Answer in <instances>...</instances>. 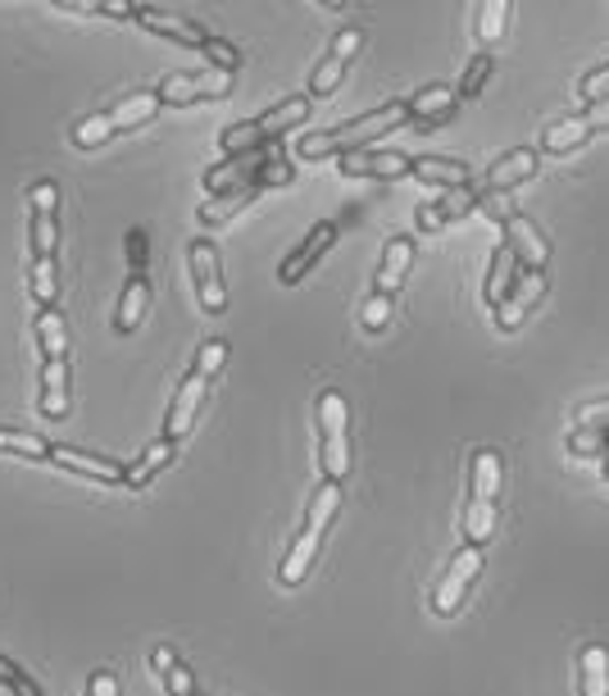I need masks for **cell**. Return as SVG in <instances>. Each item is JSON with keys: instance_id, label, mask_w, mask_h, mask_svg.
<instances>
[{"instance_id": "cell-3", "label": "cell", "mask_w": 609, "mask_h": 696, "mask_svg": "<svg viewBox=\"0 0 609 696\" xmlns=\"http://www.w3.org/2000/svg\"><path fill=\"white\" fill-rule=\"evenodd\" d=\"M319 464L328 483H341L351 474V405L336 387L319 397Z\"/></svg>"}, {"instance_id": "cell-12", "label": "cell", "mask_w": 609, "mask_h": 696, "mask_svg": "<svg viewBox=\"0 0 609 696\" xmlns=\"http://www.w3.org/2000/svg\"><path fill=\"white\" fill-rule=\"evenodd\" d=\"M546 296V274H532V268H523L519 274V283L510 287V296L491 309V319H496V328L501 333H519L523 328V319L537 309V300Z\"/></svg>"}, {"instance_id": "cell-10", "label": "cell", "mask_w": 609, "mask_h": 696, "mask_svg": "<svg viewBox=\"0 0 609 696\" xmlns=\"http://www.w3.org/2000/svg\"><path fill=\"white\" fill-rule=\"evenodd\" d=\"M505 246L514 251V260H519L523 268H532V274H546V264H551V238H546V232L532 223L527 214H519V210L505 214Z\"/></svg>"}, {"instance_id": "cell-20", "label": "cell", "mask_w": 609, "mask_h": 696, "mask_svg": "<svg viewBox=\"0 0 609 696\" xmlns=\"http://www.w3.org/2000/svg\"><path fill=\"white\" fill-rule=\"evenodd\" d=\"M310 109H314V101H310V92H304V96H287V101H278L274 109L255 114V133H259V141H264V146L278 141L287 128H296V124L310 119Z\"/></svg>"}, {"instance_id": "cell-53", "label": "cell", "mask_w": 609, "mask_h": 696, "mask_svg": "<svg viewBox=\"0 0 609 696\" xmlns=\"http://www.w3.org/2000/svg\"><path fill=\"white\" fill-rule=\"evenodd\" d=\"M600 474H605V478H609V451H605V455H600Z\"/></svg>"}, {"instance_id": "cell-30", "label": "cell", "mask_w": 609, "mask_h": 696, "mask_svg": "<svg viewBox=\"0 0 609 696\" xmlns=\"http://www.w3.org/2000/svg\"><path fill=\"white\" fill-rule=\"evenodd\" d=\"M32 333H36V346H42L46 360H68V319L60 315V305L42 309L36 324H32Z\"/></svg>"}, {"instance_id": "cell-33", "label": "cell", "mask_w": 609, "mask_h": 696, "mask_svg": "<svg viewBox=\"0 0 609 696\" xmlns=\"http://www.w3.org/2000/svg\"><path fill=\"white\" fill-rule=\"evenodd\" d=\"M510 14H514L510 0H487V6H478V42H482V51H487L491 42H501V36H505Z\"/></svg>"}, {"instance_id": "cell-47", "label": "cell", "mask_w": 609, "mask_h": 696, "mask_svg": "<svg viewBox=\"0 0 609 696\" xmlns=\"http://www.w3.org/2000/svg\"><path fill=\"white\" fill-rule=\"evenodd\" d=\"M578 87H583V96H587V105H591V101H600V96H609V64H600V68H591V73L583 77V83H578Z\"/></svg>"}, {"instance_id": "cell-16", "label": "cell", "mask_w": 609, "mask_h": 696, "mask_svg": "<svg viewBox=\"0 0 609 696\" xmlns=\"http://www.w3.org/2000/svg\"><path fill=\"white\" fill-rule=\"evenodd\" d=\"M501 487H505V460L496 446H478L469 460V500H496L501 506Z\"/></svg>"}, {"instance_id": "cell-17", "label": "cell", "mask_w": 609, "mask_h": 696, "mask_svg": "<svg viewBox=\"0 0 609 696\" xmlns=\"http://www.w3.org/2000/svg\"><path fill=\"white\" fill-rule=\"evenodd\" d=\"M60 470L68 474H83V478H96V483H114L119 487L124 483V464L119 460H109V455H96V451H78V446H55L51 455Z\"/></svg>"}, {"instance_id": "cell-29", "label": "cell", "mask_w": 609, "mask_h": 696, "mask_svg": "<svg viewBox=\"0 0 609 696\" xmlns=\"http://www.w3.org/2000/svg\"><path fill=\"white\" fill-rule=\"evenodd\" d=\"M414 173L437 187H464L473 182V169L464 160H450V155H414Z\"/></svg>"}, {"instance_id": "cell-43", "label": "cell", "mask_w": 609, "mask_h": 696, "mask_svg": "<svg viewBox=\"0 0 609 696\" xmlns=\"http://www.w3.org/2000/svg\"><path fill=\"white\" fill-rule=\"evenodd\" d=\"M28 201H32V214H55L60 210V182L55 178H42L28 187Z\"/></svg>"}, {"instance_id": "cell-44", "label": "cell", "mask_w": 609, "mask_h": 696, "mask_svg": "<svg viewBox=\"0 0 609 696\" xmlns=\"http://www.w3.org/2000/svg\"><path fill=\"white\" fill-rule=\"evenodd\" d=\"M360 46H364V28L351 23V28H341V32L332 36V51H328V55L341 60V64H351V60L360 55Z\"/></svg>"}, {"instance_id": "cell-14", "label": "cell", "mask_w": 609, "mask_h": 696, "mask_svg": "<svg viewBox=\"0 0 609 696\" xmlns=\"http://www.w3.org/2000/svg\"><path fill=\"white\" fill-rule=\"evenodd\" d=\"M137 23H141L146 32L169 36V42H178V46H192V51H205V42H210V32H205L196 19H182V14H173V10L137 6Z\"/></svg>"}, {"instance_id": "cell-8", "label": "cell", "mask_w": 609, "mask_h": 696, "mask_svg": "<svg viewBox=\"0 0 609 696\" xmlns=\"http://www.w3.org/2000/svg\"><path fill=\"white\" fill-rule=\"evenodd\" d=\"M537 165H542V150L537 146H514V150L501 155V160H491L478 182H482L487 197H510L514 187H523L532 173H537Z\"/></svg>"}, {"instance_id": "cell-50", "label": "cell", "mask_w": 609, "mask_h": 696, "mask_svg": "<svg viewBox=\"0 0 609 696\" xmlns=\"http://www.w3.org/2000/svg\"><path fill=\"white\" fill-rule=\"evenodd\" d=\"M173 665H178V651H173V646H164V642H160L156 651H150V669H156L160 678H164Z\"/></svg>"}, {"instance_id": "cell-24", "label": "cell", "mask_w": 609, "mask_h": 696, "mask_svg": "<svg viewBox=\"0 0 609 696\" xmlns=\"http://www.w3.org/2000/svg\"><path fill=\"white\" fill-rule=\"evenodd\" d=\"M109 119H114V128L119 133H132V128H141V124H150L160 114V92H150V87H141V92H128L114 109H105Z\"/></svg>"}, {"instance_id": "cell-32", "label": "cell", "mask_w": 609, "mask_h": 696, "mask_svg": "<svg viewBox=\"0 0 609 696\" xmlns=\"http://www.w3.org/2000/svg\"><path fill=\"white\" fill-rule=\"evenodd\" d=\"M0 455H23V460H51L55 446L28 429H0Z\"/></svg>"}, {"instance_id": "cell-15", "label": "cell", "mask_w": 609, "mask_h": 696, "mask_svg": "<svg viewBox=\"0 0 609 696\" xmlns=\"http://www.w3.org/2000/svg\"><path fill=\"white\" fill-rule=\"evenodd\" d=\"M405 105H409V119L437 128V124L460 114V92H455V83H428V87H418Z\"/></svg>"}, {"instance_id": "cell-1", "label": "cell", "mask_w": 609, "mask_h": 696, "mask_svg": "<svg viewBox=\"0 0 609 696\" xmlns=\"http://www.w3.org/2000/svg\"><path fill=\"white\" fill-rule=\"evenodd\" d=\"M409 124V105L405 101H387L377 105L373 114H360L351 124H336V128H319V133H304L296 141V155L300 160H323V155H346V150H364L373 146L377 137H387L396 128Z\"/></svg>"}, {"instance_id": "cell-13", "label": "cell", "mask_w": 609, "mask_h": 696, "mask_svg": "<svg viewBox=\"0 0 609 696\" xmlns=\"http://www.w3.org/2000/svg\"><path fill=\"white\" fill-rule=\"evenodd\" d=\"M336 165L346 178H405V173H414V155L364 146V150H346Z\"/></svg>"}, {"instance_id": "cell-36", "label": "cell", "mask_w": 609, "mask_h": 696, "mask_svg": "<svg viewBox=\"0 0 609 696\" xmlns=\"http://www.w3.org/2000/svg\"><path fill=\"white\" fill-rule=\"evenodd\" d=\"M496 73V60H491V51H478L473 60H469V68H464V77L455 83V92H460V101H473V96H482V87H487V77Z\"/></svg>"}, {"instance_id": "cell-35", "label": "cell", "mask_w": 609, "mask_h": 696, "mask_svg": "<svg viewBox=\"0 0 609 696\" xmlns=\"http://www.w3.org/2000/svg\"><path fill=\"white\" fill-rule=\"evenodd\" d=\"M114 133H119V128H114L109 114H87V119L73 124V146H78V150H96V146H105Z\"/></svg>"}, {"instance_id": "cell-27", "label": "cell", "mask_w": 609, "mask_h": 696, "mask_svg": "<svg viewBox=\"0 0 609 696\" xmlns=\"http://www.w3.org/2000/svg\"><path fill=\"white\" fill-rule=\"evenodd\" d=\"M587 137H591V128H587L583 114H559L555 124H546L537 150H546V155H568V150H578Z\"/></svg>"}, {"instance_id": "cell-45", "label": "cell", "mask_w": 609, "mask_h": 696, "mask_svg": "<svg viewBox=\"0 0 609 696\" xmlns=\"http://www.w3.org/2000/svg\"><path fill=\"white\" fill-rule=\"evenodd\" d=\"M128 264H132V278H146V268H150V238H146V228L128 232Z\"/></svg>"}, {"instance_id": "cell-22", "label": "cell", "mask_w": 609, "mask_h": 696, "mask_svg": "<svg viewBox=\"0 0 609 696\" xmlns=\"http://www.w3.org/2000/svg\"><path fill=\"white\" fill-rule=\"evenodd\" d=\"M519 274H523V264L514 260V251L501 242L496 251H491V260H487V278H482V300L496 309L505 296H510V287L519 283Z\"/></svg>"}, {"instance_id": "cell-11", "label": "cell", "mask_w": 609, "mask_h": 696, "mask_svg": "<svg viewBox=\"0 0 609 696\" xmlns=\"http://www.w3.org/2000/svg\"><path fill=\"white\" fill-rule=\"evenodd\" d=\"M336 232H341V228H336L332 219H319L310 232H304V242H300L296 251H287V260L278 264V278H282L287 287H296V283H300L304 274H310V268L336 246Z\"/></svg>"}, {"instance_id": "cell-21", "label": "cell", "mask_w": 609, "mask_h": 696, "mask_svg": "<svg viewBox=\"0 0 609 696\" xmlns=\"http://www.w3.org/2000/svg\"><path fill=\"white\" fill-rule=\"evenodd\" d=\"M173 455H178V442H169V437H160V442H150L132 464H124V487H150L156 483L169 464H173Z\"/></svg>"}, {"instance_id": "cell-23", "label": "cell", "mask_w": 609, "mask_h": 696, "mask_svg": "<svg viewBox=\"0 0 609 696\" xmlns=\"http://www.w3.org/2000/svg\"><path fill=\"white\" fill-rule=\"evenodd\" d=\"M578 692L583 696H609V646L587 642L578 651Z\"/></svg>"}, {"instance_id": "cell-42", "label": "cell", "mask_w": 609, "mask_h": 696, "mask_svg": "<svg viewBox=\"0 0 609 696\" xmlns=\"http://www.w3.org/2000/svg\"><path fill=\"white\" fill-rule=\"evenodd\" d=\"M0 687H10L14 696H42V687H36V683L10 661V655H0Z\"/></svg>"}, {"instance_id": "cell-19", "label": "cell", "mask_w": 609, "mask_h": 696, "mask_svg": "<svg viewBox=\"0 0 609 696\" xmlns=\"http://www.w3.org/2000/svg\"><path fill=\"white\" fill-rule=\"evenodd\" d=\"M409 268H414V238H392L387 242V251H383V260H377V283H373V292L377 296H396L400 287H405V278H409Z\"/></svg>"}, {"instance_id": "cell-41", "label": "cell", "mask_w": 609, "mask_h": 696, "mask_svg": "<svg viewBox=\"0 0 609 696\" xmlns=\"http://www.w3.org/2000/svg\"><path fill=\"white\" fill-rule=\"evenodd\" d=\"M227 365V341L223 337H210V341H201V351H196V373H205V378H214L218 369Z\"/></svg>"}, {"instance_id": "cell-51", "label": "cell", "mask_w": 609, "mask_h": 696, "mask_svg": "<svg viewBox=\"0 0 609 696\" xmlns=\"http://www.w3.org/2000/svg\"><path fill=\"white\" fill-rule=\"evenodd\" d=\"M105 19H137V6H128V0H96Z\"/></svg>"}, {"instance_id": "cell-38", "label": "cell", "mask_w": 609, "mask_h": 696, "mask_svg": "<svg viewBox=\"0 0 609 696\" xmlns=\"http://www.w3.org/2000/svg\"><path fill=\"white\" fill-rule=\"evenodd\" d=\"M341 77H346V64L332 60V55H323V60L314 64V73H310V101L332 96V92L341 87Z\"/></svg>"}, {"instance_id": "cell-40", "label": "cell", "mask_w": 609, "mask_h": 696, "mask_svg": "<svg viewBox=\"0 0 609 696\" xmlns=\"http://www.w3.org/2000/svg\"><path fill=\"white\" fill-rule=\"evenodd\" d=\"M205 60H210V68L233 73V77H237V68H242V51H237L233 42H223V36H210V42H205Z\"/></svg>"}, {"instance_id": "cell-49", "label": "cell", "mask_w": 609, "mask_h": 696, "mask_svg": "<svg viewBox=\"0 0 609 696\" xmlns=\"http://www.w3.org/2000/svg\"><path fill=\"white\" fill-rule=\"evenodd\" d=\"M583 119H587V128H591V133H605V128H609V96L591 101V105L583 109Z\"/></svg>"}, {"instance_id": "cell-31", "label": "cell", "mask_w": 609, "mask_h": 696, "mask_svg": "<svg viewBox=\"0 0 609 696\" xmlns=\"http://www.w3.org/2000/svg\"><path fill=\"white\" fill-rule=\"evenodd\" d=\"M432 205L441 210V219H446V223H455V219L473 214L478 205H487V191H482V182L473 178V182H464V187H446Z\"/></svg>"}, {"instance_id": "cell-4", "label": "cell", "mask_w": 609, "mask_h": 696, "mask_svg": "<svg viewBox=\"0 0 609 696\" xmlns=\"http://www.w3.org/2000/svg\"><path fill=\"white\" fill-rule=\"evenodd\" d=\"M482 569H487V551L482 547H460V551H455L450 565H446V573H441V583L432 588V614L450 619L455 610H460L464 597H469V588L482 578Z\"/></svg>"}, {"instance_id": "cell-9", "label": "cell", "mask_w": 609, "mask_h": 696, "mask_svg": "<svg viewBox=\"0 0 609 696\" xmlns=\"http://www.w3.org/2000/svg\"><path fill=\"white\" fill-rule=\"evenodd\" d=\"M205 397H210V378L205 373H186L182 382H178V392H173V405H169V414H164V433L160 437H169V442H182L186 433L196 429V414H201V405H205Z\"/></svg>"}, {"instance_id": "cell-37", "label": "cell", "mask_w": 609, "mask_h": 696, "mask_svg": "<svg viewBox=\"0 0 609 696\" xmlns=\"http://www.w3.org/2000/svg\"><path fill=\"white\" fill-rule=\"evenodd\" d=\"M55 246H60V219L32 214V260H55Z\"/></svg>"}, {"instance_id": "cell-18", "label": "cell", "mask_w": 609, "mask_h": 696, "mask_svg": "<svg viewBox=\"0 0 609 696\" xmlns=\"http://www.w3.org/2000/svg\"><path fill=\"white\" fill-rule=\"evenodd\" d=\"M264 187H269V182H264V173H259V178H250V182H242V187H233V191H223V197H210V201L196 210V219H201V223H210V228L233 223L246 205H255V201H259V191H264Z\"/></svg>"}, {"instance_id": "cell-26", "label": "cell", "mask_w": 609, "mask_h": 696, "mask_svg": "<svg viewBox=\"0 0 609 696\" xmlns=\"http://www.w3.org/2000/svg\"><path fill=\"white\" fill-rule=\"evenodd\" d=\"M496 524H501V506L496 500H469L464 506V519H460V532H464V547H482L496 537Z\"/></svg>"}, {"instance_id": "cell-39", "label": "cell", "mask_w": 609, "mask_h": 696, "mask_svg": "<svg viewBox=\"0 0 609 696\" xmlns=\"http://www.w3.org/2000/svg\"><path fill=\"white\" fill-rule=\"evenodd\" d=\"M392 309H396L392 296H377V292H373V296L364 300V309H360V328H364V333H383V328L392 324Z\"/></svg>"}, {"instance_id": "cell-28", "label": "cell", "mask_w": 609, "mask_h": 696, "mask_svg": "<svg viewBox=\"0 0 609 696\" xmlns=\"http://www.w3.org/2000/svg\"><path fill=\"white\" fill-rule=\"evenodd\" d=\"M46 419H64L68 414V360H46L42 369V401H36Z\"/></svg>"}, {"instance_id": "cell-34", "label": "cell", "mask_w": 609, "mask_h": 696, "mask_svg": "<svg viewBox=\"0 0 609 696\" xmlns=\"http://www.w3.org/2000/svg\"><path fill=\"white\" fill-rule=\"evenodd\" d=\"M28 287H32V300L51 309L60 300V268L55 260H32V274H28Z\"/></svg>"}, {"instance_id": "cell-25", "label": "cell", "mask_w": 609, "mask_h": 696, "mask_svg": "<svg viewBox=\"0 0 609 696\" xmlns=\"http://www.w3.org/2000/svg\"><path fill=\"white\" fill-rule=\"evenodd\" d=\"M150 278H128L124 283V296H119V309H114V333H137L146 309H150Z\"/></svg>"}, {"instance_id": "cell-5", "label": "cell", "mask_w": 609, "mask_h": 696, "mask_svg": "<svg viewBox=\"0 0 609 696\" xmlns=\"http://www.w3.org/2000/svg\"><path fill=\"white\" fill-rule=\"evenodd\" d=\"M274 160H282V146L278 141H269V146H259V150H246V155H223L218 165H210L205 169V191L210 197H223V191H233V187H242V182H250V178H259L264 169H269Z\"/></svg>"}, {"instance_id": "cell-46", "label": "cell", "mask_w": 609, "mask_h": 696, "mask_svg": "<svg viewBox=\"0 0 609 696\" xmlns=\"http://www.w3.org/2000/svg\"><path fill=\"white\" fill-rule=\"evenodd\" d=\"M164 687H169V696H196V674L178 661V665L164 674Z\"/></svg>"}, {"instance_id": "cell-48", "label": "cell", "mask_w": 609, "mask_h": 696, "mask_svg": "<svg viewBox=\"0 0 609 696\" xmlns=\"http://www.w3.org/2000/svg\"><path fill=\"white\" fill-rule=\"evenodd\" d=\"M87 696H124V692H119V678H114L109 669H96L87 678Z\"/></svg>"}, {"instance_id": "cell-7", "label": "cell", "mask_w": 609, "mask_h": 696, "mask_svg": "<svg viewBox=\"0 0 609 696\" xmlns=\"http://www.w3.org/2000/svg\"><path fill=\"white\" fill-rule=\"evenodd\" d=\"M186 264H192V287H196V300L210 315H223L227 309V283H223V260H218V246L196 238L186 246Z\"/></svg>"}, {"instance_id": "cell-2", "label": "cell", "mask_w": 609, "mask_h": 696, "mask_svg": "<svg viewBox=\"0 0 609 696\" xmlns=\"http://www.w3.org/2000/svg\"><path fill=\"white\" fill-rule=\"evenodd\" d=\"M336 515H341V483H323L314 492V500H310V510H304V528L296 532L291 551L278 565V583L282 588H300L304 583V573L314 569L319 547H323V537H328V528H332Z\"/></svg>"}, {"instance_id": "cell-52", "label": "cell", "mask_w": 609, "mask_h": 696, "mask_svg": "<svg viewBox=\"0 0 609 696\" xmlns=\"http://www.w3.org/2000/svg\"><path fill=\"white\" fill-rule=\"evenodd\" d=\"M418 228H424V232H441V228H446L441 210H437V205H418Z\"/></svg>"}, {"instance_id": "cell-6", "label": "cell", "mask_w": 609, "mask_h": 696, "mask_svg": "<svg viewBox=\"0 0 609 696\" xmlns=\"http://www.w3.org/2000/svg\"><path fill=\"white\" fill-rule=\"evenodd\" d=\"M237 77L218 73V68H201V73H169L160 77V105H192V101H223L233 96Z\"/></svg>"}]
</instances>
